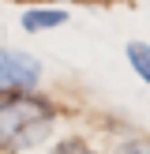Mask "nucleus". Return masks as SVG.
Here are the masks:
<instances>
[{
	"label": "nucleus",
	"instance_id": "1",
	"mask_svg": "<svg viewBox=\"0 0 150 154\" xmlns=\"http://www.w3.org/2000/svg\"><path fill=\"white\" fill-rule=\"evenodd\" d=\"M52 102L30 94V90H15V94H0V150L4 154H22L49 135L52 128Z\"/></svg>",
	"mask_w": 150,
	"mask_h": 154
},
{
	"label": "nucleus",
	"instance_id": "2",
	"mask_svg": "<svg viewBox=\"0 0 150 154\" xmlns=\"http://www.w3.org/2000/svg\"><path fill=\"white\" fill-rule=\"evenodd\" d=\"M41 79V64L38 57L22 49H0V94H15V90H34Z\"/></svg>",
	"mask_w": 150,
	"mask_h": 154
},
{
	"label": "nucleus",
	"instance_id": "3",
	"mask_svg": "<svg viewBox=\"0 0 150 154\" xmlns=\"http://www.w3.org/2000/svg\"><path fill=\"white\" fill-rule=\"evenodd\" d=\"M64 23H68V11H60V8H30V11L22 15V30H30V34L64 26Z\"/></svg>",
	"mask_w": 150,
	"mask_h": 154
},
{
	"label": "nucleus",
	"instance_id": "4",
	"mask_svg": "<svg viewBox=\"0 0 150 154\" xmlns=\"http://www.w3.org/2000/svg\"><path fill=\"white\" fill-rule=\"evenodd\" d=\"M128 60H131L135 75H139V79L150 87V45H142V42H131V45H128Z\"/></svg>",
	"mask_w": 150,
	"mask_h": 154
},
{
	"label": "nucleus",
	"instance_id": "5",
	"mask_svg": "<svg viewBox=\"0 0 150 154\" xmlns=\"http://www.w3.org/2000/svg\"><path fill=\"white\" fill-rule=\"evenodd\" d=\"M112 154H150V139H142V135H131V139H120Z\"/></svg>",
	"mask_w": 150,
	"mask_h": 154
},
{
	"label": "nucleus",
	"instance_id": "6",
	"mask_svg": "<svg viewBox=\"0 0 150 154\" xmlns=\"http://www.w3.org/2000/svg\"><path fill=\"white\" fill-rule=\"evenodd\" d=\"M49 154H94V150H90L82 139H75V135H71V139H60V143H56V147H52Z\"/></svg>",
	"mask_w": 150,
	"mask_h": 154
}]
</instances>
